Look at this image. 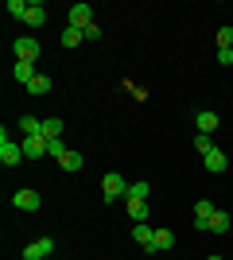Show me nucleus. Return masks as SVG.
Wrapping results in <instances>:
<instances>
[{
  "instance_id": "2",
  "label": "nucleus",
  "mask_w": 233,
  "mask_h": 260,
  "mask_svg": "<svg viewBox=\"0 0 233 260\" xmlns=\"http://www.w3.org/2000/svg\"><path fill=\"white\" fill-rule=\"evenodd\" d=\"M12 206L23 210V214H35V210L43 206V198H39V190H31V186H20V190L12 194Z\"/></svg>"
},
{
  "instance_id": "9",
  "label": "nucleus",
  "mask_w": 233,
  "mask_h": 260,
  "mask_svg": "<svg viewBox=\"0 0 233 260\" xmlns=\"http://www.w3.org/2000/svg\"><path fill=\"white\" fill-rule=\"evenodd\" d=\"M89 23H93V8H89V4H74V8H70V27H82V31H86Z\"/></svg>"
},
{
  "instance_id": "19",
  "label": "nucleus",
  "mask_w": 233,
  "mask_h": 260,
  "mask_svg": "<svg viewBox=\"0 0 233 260\" xmlns=\"http://www.w3.org/2000/svg\"><path fill=\"white\" fill-rule=\"evenodd\" d=\"M27 93H31V98H43V93H51V78H47V74H39V78L31 82V86H27Z\"/></svg>"
},
{
  "instance_id": "5",
  "label": "nucleus",
  "mask_w": 233,
  "mask_h": 260,
  "mask_svg": "<svg viewBox=\"0 0 233 260\" xmlns=\"http://www.w3.org/2000/svg\"><path fill=\"white\" fill-rule=\"evenodd\" d=\"M20 148H23V159H43L47 155V136H23Z\"/></svg>"
},
{
  "instance_id": "26",
  "label": "nucleus",
  "mask_w": 233,
  "mask_h": 260,
  "mask_svg": "<svg viewBox=\"0 0 233 260\" xmlns=\"http://www.w3.org/2000/svg\"><path fill=\"white\" fill-rule=\"evenodd\" d=\"M218 47H233V27H229V23L218 27Z\"/></svg>"
},
{
  "instance_id": "12",
  "label": "nucleus",
  "mask_w": 233,
  "mask_h": 260,
  "mask_svg": "<svg viewBox=\"0 0 233 260\" xmlns=\"http://www.w3.org/2000/svg\"><path fill=\"white\" fill-rule=\"evenodd\" d=\"M12 78L23 82V86H31L35 78H39V74H35V62H16V66H12Z\"/></svg>"
},
{
  "instance_id": "4",
  "label": "nucleus",
  "mask_w": 233,
  "mask_h": 260,
  "mask_svg": "<svg viewBox=\"0 0 233 260\" xmlns=\"http://www.w3.org/2000/svg\"><path fill=\"white\" fill-rule=\"evenodd\" d=\"M16 62H39V43H35L31 35L16 39Z\"/></svg>"
},
{
  "instance_id": "21",
  "label": "nucleus",
  "mask_w": 233,
  "mask_h": 260,
  "mask_svg": "<svg viewBox=\"0 0 233 260\" xmlns=\"http://www.w3.org/2000/svg\"><path fill=\"white\" fill-rule=\"evenodd\" d=\"M58 167H62V171H82V152H66L58 159Z\"/></svg>"
},
{
  "instance_id": "28",
  "label": "nucleus",
  "mask_w": 233,
  "mask_h": 260,
  "mask_svg": "<svg viewBox=\"0 0 233 260\" xmlns=\"http://www.w3.org/2000/svg\"><path fill=\"white\" fill-rule=\"evenodd\" d=\"M86 39H101V23H89V27H86Z\"/></svg>"
},
{
  "instance_id": "7",
  "label": "nucleus",
  "mask_w": 233,
  "mask_h": 260,
  "mask_svg": "<svg viewBox=\"0 0 233 260\" xmlns=\"http://www.w3.org/2000/svg\"><path fill=\"white\" fill-rule=\"evenodd\" d=\"M210 217H214V202L210 198H198L194 202V229H210Z\"/></svg>"
},
{
  "instance_id": "24",
  "label": "nucleus",
  "mask_w": 233,
  "mask_h": 260,
  "mask_svg": "<svg viewBox=\"0 0 233 260\" xmlns=\"http://www.w3.org/2000/svg\"><path fill=\"white\" fill-rule=\"evenodd\" d=\"M66 152H70V148H66V140H62V136H58V140H47V155H55V159H62Z\"/></svg>"
},
{
  "instance_id": "13",
  "label": "nucleus",
  "mask_w": 233,
  "mask_h": 260,
  "mask_svg": "<svg viewBox=\"0 0 233 260\" xmlns=\"http://www.w3.org/2000/svg\"><path fill=\"white\" fill-rule=\"evenodd\" d=\"M202 163H206V171H225V167H229V159H225V152H222V148L206 152V155H202Z\"/></svg>"
},
{
  "instance_id": "15",
  "label": "nucleus",
  "mask_w": 233,
  "mask_h": 260,
  "mask_svg": "<svg viewBox=\"0 0 233 260\" xmlns=\"http://www.w3.org/2000/svg\"><path fill=\"white\" fill-rule=\"evenodd\" d=\"M148 190H152V186H148L144 179H140V183H128V190H124V202H144Z\"/></svg>"
},
{
  "instance_id": "27",
  "label": "nucleus",
  "mask_w": 233,
  "mask_h": 260,
  "mask_svg": "<svg viewBox=\"0 0 233 260\" xmlns=\"http://www.w3.org/2000/svg\"><path fill=\"white\" fill-rule=\"evenodd\" d=\"M218 62H222V66H233V47H218Z\"/></svg>"
},
{
  "instance_id": "23",
  "label": "nucleus",
  "mask_w": 233,
  "mask_h": 260,
  "mask_svg": "<svg viewBox=\"0 0 233 260\" xmlns=\"http://www.w3.org/2000/svg\"><path fill=\"white\" fill-rule=\"evenodd\" d=\"M27 8H31V0H8V16H16V20H23Z\"/></svg>"
},
{
  "instance_id": "20",
  "label": "nucleus",
  "mask_w": 233,
  "mask_h": 260,
  "mask_svg": "<svg viewBox=\"0 0 233 260\" xmlns=\"http://www.w3.org/2000/svg\"><path fill=\"white\" fill-rule=\"evenodd\" d=\"M225 229H229V217H225V210H214L210 229H206V233H225Z\"/></svg>"
},
{
  "instance_id": "16",
  "label": "nucleus",
  "mask_w": 233,
  "mask_h": 260,
  "mask_svg": "<svg viewBox=\"0 0 233 260\" xmlns=\"http://www.w3.org/2000/svg\"><path fill=\"white\" fill-rule=\"evenodd\" d=\"M20 132L23 136H43V120L39 117H20Z\"/></svg>"
},
{
  "instance_id": "1",
  "label": "nucleus",
  "mask_w": 233,
  "mask_h": 260,
  "mask_svg": "<svg viewBox=\"0 0 233 260\" xmlns=\"http://www.w3.org/2000/svg\"><path fill=\"white\" fill-rule=\"evenodd\" d=\"M124 190H128V183L121 171H109L101 179V202H117V198H124Z\"/></svg>"
},
{
  "instance_id": "25",
  "label": "nucleus",
  "mask_w": 233,
  "mask_h": 260,
  "mask_svg": "<svg viewBox=\"0 0 233 260\" xmlns=\"http://www.w3.org/2000/svg\"><path fill=\"white\" fill-rule=\"evenodd\" d=\"M194 148H198L202 155H206V152H214V136H206V132H198V136H194Z\"/></svg>"
},
{
  "instance_id": "22",
  "label": "nucleus",
  "mask_w": 233,
  "mask_h": 260,
  "mask_svg": "<svg viewBox=\"0 0 233 260\" xmlns=\"http://www.w3.org/2000/svg\"><path fill=\"white\" fill-rule=\"evenodd\" d=\"M128 217H132L136 225H140V221H148V202H128Z\"/></svg>"
},
{
  "instance_id": "6",
  "label": "nucleus",
  "mask_w": 233,
  "mask_h": 260,
  "mask_svg": "<svg viewBox=\"0 0 233 260\" xmlns=\"http://www.w3.org/2000/svg\"><path fill=\"white\" fill-rule=\"evenodd\" d=\"M51 252H55V241L39 237V241H31V245L23 249V260H43V256H51Z\"/></svg>"
},
{
  "instance_id": "18",
  "label": "nucleus",
  "mask_w": 233,
  "mask_h": 260,
  "mask_svg": "<svg viewBox=\"0 0 233 260\" xmlns=\"http://www.w3.org/2000/svg\"><path fill=\"white\" fill-rule=\"evenodd\" d=\"M62 128H66V124H62L58 117H47V120H43V136H47V140H58V136H62Z\"/></svg>"
},
{
  "instance_id": "10",
  "label": "nucleus",
  "mask_w": 233,
  "mask_h": 260,
  "mask_svg": "<svg viewBox=\"0 0 233 260\" xmlns=\"http://www.w3.org/2000/svg\"><path fill=\"white\" fill-rule=\"evenodd\" d=\"M167 249H175V233H171V229H155L152 252H167Z\"/></svg>"
},
{
  "instance_id": "11",
  "label": "nucleus",
  "mask_w": 233,
  "mask_h": 260,
  "mask_svg": "<svg viewBox=\"0 0 233 260\" xmlns=\"http://www.w3.org/2000/svg\"><path fill=\"white\" fill-rule=\"evenodd\" d=\"M23 23H27V27H43V23H47V8L39 4V0H31V8H27Z\"/></svg>"
},
{
  "instance_id": "17",
  "label": "nucleus",
  "mask_w": 233,
  "mask_h": 260,
  "mask_svg": "<svg viewBox=\"0 0 233 260\" xmlns=\"http://www.w3.org/2000/svg\"><path fill=\"white\" fill-rule=\"evenodd\" d=\"M82 43H86V31L66 23V31H62V47H82Z\"/></svg>"
},
{
  "instance_id": "29",
  "label": "nucleus",
  "mask_w": 233,
  "mask_h": 260,
  "mask_svg": "<svg viewBox=\"0 0 233 260\" xmlns=\"http://www.w3.org/2000/svg\"><path fill=\"white\" fill-rule=\"evenodd\" d=\"M206 260H225V256H218V252H214V256H206Z\"/></svg>"
},
{
  "instance_id": "3",
  "label": "nucleus",
  "mask_w": 233,
  "mask_h": 260,
  "mask_svg": "<svg viewBox=\"0 0 233 260\" xmlns=\"http://www.w3.org/2000/svg\"><path fill=\"white\" fill-rule=\"evenodd\" d=\"M0 159H4V167H16L23 159V148L16 140H8V128L0 132Z\"/></svg>"
},
{
  "instance_id": "14",
  "label": "nucleus",
  "mask_w": 233,
  "mask_h": 260,
  "mask_svg": "<svg viewBox=\"0 0 233 260\" xmlns=\"http://www.w3.org/2000/svg\"><path fill=\"white\" fill-rule=\"evenodd\" d=\"M152 237H155V229L148 225V221H140V225H132V241H136V245H144L148 252H152Z\"/></svg>"
},
{
  "instance_id": "8",
  "label": "nucleus",
  "mask_w": 233,
  "mask_h": 260,
  "mask_svg": "<svg viewBox=\"0 0 233 260\" xmlns=\"http://www.w3.org/2000/svg\"><path fill=\"white\" fill-rule=\"evenodd\" d=\"M194 128L206 132V136H214V128H218V113H214V109H198V113H194Z\"/></svg>"
}]
</instances>
